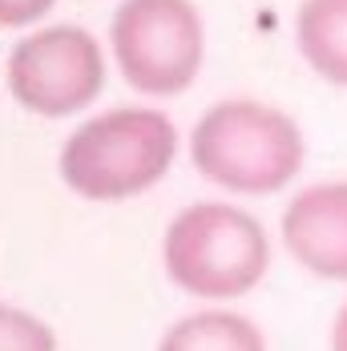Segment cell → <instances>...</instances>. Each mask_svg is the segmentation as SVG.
Segmentation results:
<instances>
[{
    "label": "cell",
    "instance_id": "obj_1",
    "mask_svg": "<svg viewBox=\"0 0 347 351\" xmlns=\"http://www.w3.org/2000/svg\"><path fill=\"white\" fill-rule=\"evenodd\" d=\"M190 162L226 194L263 198L287 190L303 174L307 138L287 109L259 97H226L190 125Z\"/></svg>",
    "mask_w": 347,
    "mask_h": 351
},
{
    "label": "cell",
    "instance_id": "obj_2",
    "mask_svg": "<svg viewBox=\"0 0 347 351\" xmlns=\"http://www.w3.org/2000/svg\"><path fill=\"white\" fill-rule=\"evenodd\" d=\"M178 125L154 106H117L85 117L73 130L57 170L85 202H125L149 194L178 162Z\"/></svg>",
    "mask_w": 347,
    "mask_h": 351
},
{
    "label": "cell",
    "instance_id": "obj_3",
    "mask_svg": "<svg viewBox=\"0 0 347 351\" xmlns=\"http://www.w3.org/2000/svg\"><path fill=\"white\" fill-rule=\"evenodd\" d=\"M162 267L202 303L250 295L271 271V234L239 202H190L166 222Z\"/></svg>",
    "mask_w": 347,
    "mask_h": 351
},
{
    "label": "cell",
    "instance_id": "obj_4",
    "mask_svg": "<svg viewBox=\"0 0 347 351\" xmlns=\"http://www.w3.org/2000/svg\"><path fill=\"white\" fill-rule=\"evenodd\" d=\"M109 57L134 93L178 97L206 65V21L194 0H121L109 21Z\"/></svg>",
    "mask_w": 347,
    "mask_h": 351
},
{
    "label": "cell",
    "instance_id": "obj_5",
    "mask_svg": "<svg viewBox=\"0 0 347 351\" xmlns=\"http://www.w3.org/2000/svg\"><path fill=\"white\" fill-rule=\"evenodd\" d=\"M105 49L81 25H36L25 33L4 65L12 101L36 117L61 121L89 109L105 89Z\"/></svg>",
    "mask_w": 347,
    "mask_h": 351
},
{
    "label": "cell",
    "instance_id": "obj_6",
    "mask_svg": "<svg viewBox=\"0 0 347 351\" xmlns=\"http://www.w3.org/2000/svg\"><path fill=\"white\" fill-rule=\"evenodd\" d=\"M278 239L307 275L347 282V178L303 186L283 210Z\"/></svg>",
    "mask_w": 347,
    "mask_h": 351
},
{
    "label": "cell",
    "instance_id": "obj_7",
    "mask_svg": "<svg viewBox=\"0 0 347 351\" xmlns=\"http://www.w3.org/2000/svg\"><path fill=\"white\" fill-rule=\"evenodd\" d=\"M295 49L315 77L347 89V0H299Z\"/></svg>",
    "mask_w": 347,
    "mask_h": 351
},
{
    "label": "cell",
    "instance_id": "obj_8",
    "mask_svg": "<svg viewBox=\"0 0 347 351\" xmlns=\"http://www.w3.org/2000/svg\"><path fill=\"white\" fill-rule=\"evenodd\" d=\"M158 351H271L254 319L226 307H202L174 319L162 331Z\"/></svg>",
    "mask_w": 347,
    "mask_h": 351
},
{
    "label": "cell",
    "instance_id": "obj_9",
    "mask_svg": "<svg viewBox=\"0 0 347 351\" xmlns=\"http://www.w3.org/2000/svg\"><path fill=\"white\" fill-rule=\"evenodd\" d=\"M0 351H57V331L25 307L0 303Z\"/></svg>",
    "mask_w": 347,
    "mask_h": 351
},
{
    "label": "cell",
    "instance_id": "obj_10",
    "mask_svg": "<svg viewBox=\"0 0 347 351\" xmlns=\"http://www.w3.org/2000/svg\"><path fill=\"white\" fill-rule=\"evenodd\" d=\"M57 0H0V29H36Z\"/></svg>",
    "mask_w": 347,
    "mask_h": 351
},
{
    "label": "cell",
    "instance_id": "obj_11",
    "mask_svg": "<svg viewBox=\"0 0 347 351\" xmlns=\"http://www.w3.org/2000/svg\"><path fill=\"white\" fill-rule=\"evenodd\" d=\"M327 351H347V303L335 311L331 331H327Z\"/></svg>",
    "mask_w": 347,
    "mask_h": 351
}]
</instances>
